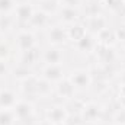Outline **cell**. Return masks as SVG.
Masks as SVG:
<instances>
[{"instance_id":"cell-21","label":"cell","mask_w":125,"mask_h":125,"mask_svg":"<svg viewBox=\"0 0 125 125\" xmlns=\"http://www.w3.org/2000/svg\"><path fill=\"white\" fill-rule=\"evenodd\" d=\"M111 90H112V80H109V79H93L89 92H92L97 97H102V96L108 94Z\"/></svg>"},{"instance_id":"cell-37","label":"cell","mask_w":125,"mask_h":125,"mask_svg":"<svg viewBox=\"0 0 125 125\" xmlns=\"http://www.w3.org/2000/svg\"><path fill=\"white\" fill-rule=\"evenodd\" d=\"M119 52H121V57L125 60V44H122V45H121V51H119Z\"/></svg>"},{"instance_id":"cell-36","label":"cell","mask_w":125,"mask_h":125,"mask_svg":"<svg viewBox=\"0 0 125 125\" xmlns=\"http://www.w3.org/2000/svg\"><path fill=\"white\" fill-rule=\"evenodd\" d=\"M35 125H54V124H52V122H50L48 119H45V118L42 116V118H38V119H36Z\"/></svg>"},{"instance_id":"cell-18","label":"cell","mask_w":125,"mask_h":125,"mask_svg":"<svg viewBox=\"0 0 125 125\" xmlns=\"http://www.w3.org/2000/svg\"><path fill=\"white\" fill-rule=\"evenodd\" d=\"M41 52H42V48L38 44L36 47H33L28 51L18 52V62H21L23 65H28V67L35 70V67L41 62Z\"/></svg>"},{"instance_id":"cell-24","label":"cell","mask_w":125,"mask_h":125,"mask_svg":"<svg viewBox=\"0 0 125 125\" xmlns=\"http://www.w3.org/2000/svg\"><path fill=\"white\" fill-rule=\"evenodd\" d=\"M35 73V70L31 68V67H28V65H23V64H21V62H15V64H12V71H10V76L13 77V80H16L18 83L21 82V80H23V79H26V77H29L31 74Z\"/></svg>"},{"instance_id":"cell-13","label":"cell","mask_w":125,"mask_h":125,"mask_svg":"<svg viewBox=\"0 0 125 125\" xmlns=\"http://www.w3.org/2000/svg\"><path fill=\"white\" fill-rule=\"evenodd\" d=\"M76 94L79 93L67 76L54 84V96L58 99V102H67V100L73 99Z\"/></svg>"},{"instance_id":"cell-8","label":"cell","mask_w":125,"mask_h":125,"mask_svg":"<svg viewBox=\"0 0 125 125\" xmlns=\"http://www.w3.org/2000/svg\"><path fill=\"white\" fill-rule=\"evenodd\" d=\"M35 3L31 0H18L16 7L13 10V16L18 22V26H26L35 12Z\"/></svg>"},{"instance_id":"cell-41","label":"cell","mask_w":125,"mask_h":125,"mask_svg":"<svg viewBox=\"0 0 125 125\" xmlns=\"http://www.w3.org/2000/svg\"><path fill=\"white\" fill-rule=\"evenodd\" d=\"M58 1H60V0H58Z\"/></svg>"},{"instance_id":"cell-26","label":"cell","mask_w":125,"mask_h":125,"mask_svg":"<svg viewBox=\"0 0 125 125\" xmlns=\"http://www.w3.org/2000/svg\"><path fill=\"white\" fill-rule=\"evenodd\" d=\"M86 102H87V99H84V97L76 94L73 99H70V100H67V102H64V103H65V106H67L70 115H80V112H82V109L84 108Z\"/></svg>"},{"instance_id":"cell-11","label":"cell","mask_w":125,"mask_h":125,"mask_svg":"<svg viewBox=\"0 0 125 125\" xmlns=\"http://www.w3.org/2000/svg\"><path fill=\"white\" fill-rule=\"evenodd\" d=\"M82 21L86 25L87 32L93 33V35H97L102 29L109 26V18H108V15L105 12L97 13V15H92V16H84Z\"/></svg>"},{"instance_id":"cell-5","label":"cell","mask_w":125,"mask_h":125,"mask_svg":"<svg viewBox=\"0 0 125 125\" xmlns=\"http://www.w3.org/2000/svg\"><path fill=\"white\" fill-rule=\"evenodd\" d=\"M44 38L47 45L52 47H64L68 44V36H67V26L60 22L54 21L47 29H44Z\"/></svg>"},{"instance_id":"cell-39","label":"cell","mask_w":125,"mask_h":125,"mask_svg":"<svg viewBox=\"0 0 125 125\" xmlns=\"http://www.w3.org/2000/svg\"><path fill=\"white\" fill-rule=\"evenodd\" d=\"M96 1H99V3H103V1H105V0H96Z\"/></svg>"},{"instance_id":"cell-22","label":"cell","mask_w":125,"mask_h":125,"mask_svg":"<svg viewBox=\"0 0 125 125\" xmlns=\"http://www.w3.org/2000/svg\"><path fill=\"white\" fill-rule=\"evenodd\" d=\"M97 38V44L99 45H105V47H116L118 42H116V36H115V31L114 28L109 25L108 28L102 29L96 35Z\"/></svg>"},{"instance_id":"cell-12","label":"cell","mask_w":125,"mask_h":125,"mask_svg":"<svg viewBox=\"0 0 125 125\" xmlns=\"http://www.w3.org/2000/svg\"><path fill=\"white\" fill-rule=\"evenodd\" d=\"M97 38H96V35L93 33H86L80 41H77L76 44H73L71 47L76 50V52H79L80 55H83V57H92L93 55V52L96 51V48H97Z\"/></svg>"},{"instance_id":"cell-19","label":"cell","mask_w":125,"mask_h":125,"mask_svg":"<svg viewBox=\"0 0 125 125\" xmlns=\"http://www.w3.org/2000/svg\"><path fill=\"white\" fill-rule=\"evenodd\" d=\"M86 33H87V29H86V25L83 23V21L76 22V23H73V25H68V26H67L68 44H70V45L76 44V42L80 41Z\"/></svg>"},{"instance_id":"cell-20","label":"cell","mask_w":125,"mask_h":125,"mask_svg":"<svg viewBox=\"0 0 125 125\" xmlns=\"http://www.w3.org/2000/svg\"><path fill=\"white\" fill-rule=\"evenodd\" d=\"M18 26V22L13 16V13L9 15H0V36H7L9 33H15Z\"/></svg>"},{"instance_id":"cell-34","label":"cell","mask_w":125,"mask_h":125,"mask_svg":"<svg viewBox=\"0 0 125 125\" xmlns=\"http://www.w3.org/2000/svg\"><path fill=\"white\" fill-rule=\"evenodd\" d=\"M115 99L116 102L119 103V106L125 108V84H119L116 86V90H115Z\"/></svg>"},{"instance_id":"cell-25","label":"cell","mask_w":125,"mask_h":125,"mask_svg":"<svg viewBox=\"0 0 125 125\" xmlns=\"http://www.w3.org/2000/svg\"><path fill=\"white\" fill-rule=\"evenodd\" d=\"M35 7L45 12L47 15L55 18L58 9H60V1L58 0H36L35 1Z\"/></svg>"},{"instance_id":"cell-27","label":"cell","mask_w":125,"mask_h":125,"mask_svg":"<svg viewBox=\"0 0 125 125\" xmlns=\"http://www.w3.org/2000/svg\"><path fill=\"white\" fill-rule=\"evenodd\" d=\"M100 4L103 12H108L109 15H121V12L124 10L122 0H105Z\"/></svg>"},{"instance_id":"cell-17","label":"cell","mask_w":125,"mask_h":125,"mask_svg":"<svg viewBox=\"0 0 125 125\" xmlns=\"http://www.w3.org/2000/svg\"><path fill=\"white\" fill-rule=\"evenodd\" d=\"M54 21H52V16H50V15H47L45 12H42V10H39V9H35V12H33V15H32L31 21L28 22V28L32 29V31H44V29H47L51 23H52Z\"/></svg>"},{"instance_id":"cell-9","label":"cell","mask_w":125,"mask_h":125,"mask_svg":"<svg viewBox=\"0 0 125 125\" xmlns=\"http://www.w3.org/2000/svg\"><path fill=\"white\" fill-rule=\"evenodd\" d=\"M82 19H83L82 9L71 7V6H62V4H60V9H58V12L55 15V21L62 23V25H65V26L73 25L76 22H80Z\"/></svg>"},{"instance_id":"cell-7","label":"cell","mask_w":125,"mask_h":125,"mask_svg":"<svg viewBox=\"0 0 125 125\" xmlns=\"http://www.w3.org/2000/svg\"><path fill=\"white\" fill-rule=\"evenodd\" d=\"M70 116V112L65 106L64 102H54V103H50L45 111H44V118L48 119L50 122H52L54 125L58 124H64L67 122Z\"/></svg>"},{"instance_id":"cell-15","label":"cell","mask_w":125,"mask_h":125,"mask_svg":"<svg viewBox=\"0 0 125 125\" xmlns=\"http://www.w3.org/2000/svg\"><path fill=\"white\" fill-rule=\"evenodd\" d=\"M22 96L18 89L10 86H0V109H13Z\"/></svg>"},{"instance_id":"cell-33","label":"cell","mask_w":125,"mask_h":125,"mask_svg":"<svg viewBox=\"0 0 125 125\" xmlns=\"http://www.w3.org/2000/svg\"><path fill=\"white\" fill-rule=\"evenodd\" d=\"M114 31H115V36H116L118 45L125 44V21L121 22V23H118L116 26H114Z\"/></svg>"},{"instance_id":"cell-23","label":"cell","mask_w":125,"mask_h":125,"mask_svg":"<svg viewBox=\"0 0 125 125\" xmlns=\"http://www.w3.org/2000/svg\"><path fill=\"white\" fill-rule=\"evenodd\" d=\"M51 96H54V84L39 76L38 83H36V100L38 99H48Z\"/></svg>"},{"instance_id":"cell-35","label":"cell","mask_w":125,"mask_h":125,"mask_svg":"<svg viewBox=\"0 0 125 125\" xmlns=\"http://www.w3.org/2000/svg\"><path fill=\"white\" fill-rule=\"evenodd\" d=\"M114 80L116 82V86H119V84H125V67L119 68V70L116 71Z\"/></svg>"},{"instance_id":"cell-40","label":"cell","mask_w":125,"mask_h":125,"mask_svg":"<svg viewBox=\"0 0 125 125\" xmlns=\"http://www.w3.org/2000/svg\"><path fill=\"white\" fill-rule=\"evenodd\" d=\"M122 6H124V9H125V0H122Z\"/></svg>"},{"instance_id":"cell-16","label":"cell","mask_w":125,"mask_h":125,"mask_svg":"<svg viewBox=\"0 0 125 125\" xmlns=\"http://www.w3.org/2000/svg\"><path fill=\"white\" fill-rule=\"evenodd\" d=\"M38 73H33L29 77L21 80L18 83V92L22 97H28L32 100H36V83H38Z\"/></svg>"},{"instance_id":"cell-32","label":"cell","mask_w":125,"mask_h":125,"mask_svg":"<svg viewBox=\"0 0 125 125\" xmlns=\"http://www.w3.org/2000/svg\"><path fill=\"white\" fill-rule=\"evenodd\" d=\"M109 122H112V124H125V108L119 106L109 116Z\"/></svg>"},{"instance_id":"cell-31","label":"cell","mask_w":125,"mask_h":125,"mask_svg":"<svg viewBox=\"0 0 125 125\" xmlns=\"http://www.w3.org/2000/svg\"><path fill=\"white\" fill-rule=\"evenodd\" d=\"M12 71V62L9 58H0V80H4L10 76Z\"/></svg>"},{"instance_id":"cell-4","label":"cell","mask_w":125,"mask_h":125,"mask_svg":"<svg viewBox=\"0 0 125 125\" xmlns=\"http://www.w3.org/2000/svg\"><path fill=\"white\" fill-rule=\"evenodd\" d=\"M118 47V45H116ZM116 47H105V45H97L96 51L93 52L94 58V64H99V65H106V67H112V68H116L119 70L121 67L118 65V62L122 60L121 57V52L118 51Z\"/></svg>"},{"instance_id":"cell-2","label":"cell","mask_w":125,"mask_h":125,"mask_svg":"<svg viewBox=\"0 0 125 125\" xmlns=\"http://www.w3.org/2000/svg\"><path fill=\"white\" fill-rule=\"evenodd\" d=\"M18 125H35L36 122V100L21 97L13 108Z\"/></svg>"},{"instance_id":"cell-14","label":"cell","mask_w":125,"mask_h":125,"mask_svg":"<svg viewBox=\"0 0 125 125\" xmlns=\"http://www.w3.org/2000/svg\"><path fill=\"white\" fill-rule=\"evenodd\" d=\"M64 60H65L64 47L47 45V48H42V52H41L42 64H64Z\"/></svg>"},{"instance_id":"cell-6","label":"cell","mask_w":125,"mask_h":125,"mask_svg":"<svg viewBox=\"0 0 125 125\" xmlns=\"http://www.w3.org/2000/svg\"><path fill=\"white\" fill-rule=\"evenodd\" d=\"M38 45L36 41V32L29 29L28 26H19L15 32V39H13V47L15 51L22 52V51H28L33 47Z\"/></svg>"},{"instance_id":"cell-29","label":"cell","mask_w":125,"mask_h":125,"mask_svg":"<svg viewBox=\"0 0 125 125\" xmlns=\"http://www.w3.org/2000/svg\"><path fill=\"white\" fill-rule=\"evenodd\" d=\"M13 50H15L13 44H10L4 36H0V58H9L10 60Z\"/></svg>"},{"instance_id":"cell-10","label":"cell","mask_w":125,"mask_h":125,"mask_svg":"<svg viewBox=\"0 0 125 125\" xmlns=\"http://www.w3.org/2000/svg\"><path fill=\"white\" fill-rule=\"evenodd\" d=\"M38 74L44 77L45 80L51 82L52 84H55L57 82H60L61 79L67 76V70L64 64H42Z\"/></svg>"},{"instance_id":"cell-38","label":"cell","mask_w":125,"mask_h":125,"mask_svg":"<svg viewBox=\"0 0 125 125\" xmlns=\"http://www.w3.org/2000/svg\"><path fill=\"white\" fill-rule=\"evenodd\" d=\"M108 125H125V124H112V122H109Z\"/></svg>"},{"instance_id":"cell-3","label":"cell","mask_w":125,"mask_h":125,"mask_svg":"<svg viewBox=\"0 0 125 125\" xmlns=\"http://www.w3.org/2000/svg\"><path fill=\"white\" fill-rule=\"evenodd\" d=\"M67 77L70 79V82L73 83V86L76 87L77 93H86L90 90L93 77H92V71L90 67H76L67 71Z\"/></svg>"},{"instance_id":"cell-30","label":"cell","mask_w":125,"mask_h":125,"mask_svg":"<svg viewBox=\"0 0 125 125\" xmlns=\"http://www.w3.org/2000/svg\"><path fill=\"white\" fill-rule=\"evenodd\" d=\"M18 0H0V15L13 13Z\"/></svg>"},{"instance_id":"cell-28","label":"cell","mask_w":125,"mask_h":125,"mask_svg":"<svg viewBox=\"0 0 125 125\" xmlns=\"http://www.w3.org/2000/svg\"><path fill=\"white\" fill-rule=\"evenodd\" d=\"M0 125H18L13 109H0Z\"/></svg>"},{"instance_id":"cell-1","label":"cell","mask_w":125,"mask_h":125,"mask_svg":"<svg viewBox=\"0 0 125 125\" xmlns=\"http://www.w3.org/2000/svg\"><path fill=\"white\" fill-rule=\"evenodd\" d=\"M105 106L96 99H87L84 108L80 112V119L83 125H102L105 122Z\"/></svg>"}]
</instances>
